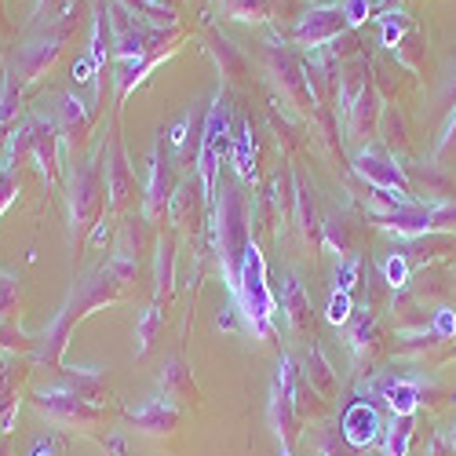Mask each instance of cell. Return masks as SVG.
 Here are the masks:
<instances>
[{
    "label": "cell",
    "instance_id": "cell-1",
    "mask_svg": "<svg viewBox=\"0 0 456 456\" xmlns=\"http://www.w3.org/2000/svg\"><path fill=\"white\" fill-rule=\"evenodd\" d=\"M241 289H245V307L256 329H267L271 318V296L263 289V259L252 245H245V263H241Z\"/></svg>",
    "mask_w": 456,
    "mask_h": 456
},
{
    "label": "cell",
    "instance_id": "cell-2",
    "mask_svg": "<svg viewBox=\"0 0 456 456\" xmlns=\"http://www.w3.org/2000/svg\"><path fill=\"white\" fill-rule=\"evenodd\" d=\"M33 402H37V409L48 412L52 420H59V424H92L95 420L92 402H85L77 391H69V395H37Z\"/></svg>",
    "mask_w": 456,
    "mask_h": 456
},
{
    "label": "cell",
    "instance_id": "cell-3",
    "mask_svg": "<svg viewBox=\"0 0 456 456\" xmlns=\"http://www.w3.org/2000/svg\"><path fill=\"white\" fill-rule=\"evenodd\" d=\"M128 420H132L135 428L150 431V435H165V431H172V428L179 424V412H175V405L154 402V405H146V409H139V412H128Z\"/></svg>",
    "mask_w": 456,
    "mask_h": 456
},
{
    "label": "cell",
    "instance_id": "cell-4",
    "mask_svg": "<svg viewBox=\"0 0 456 456\" xmlns=\"http://www.w3.org/2000/svg\"><path fill=\"white\" fill-rule=\"evenodd\" d=\"M285 307H289V318H292L296 329H307V325H311V314H307V303H303V292H299V285H292V281H289V289H285Z\"/></svg>",
    "mask_w": 456,
    "mask_h": 456
},
{
    "label": "cell",
    "instance_id": "cell-5",
    "mask_svg": "<svg viewBox=\"0 0 456 456\" xmlns=\"http://www.w3.org/2000/svg\"><path fill=\"white\" fill-rule=\"evenodd\" d=\"M358 168H362L365 175H372L376 183H384V186H398V183H402V179H398V172H395V168H387V161H384V158H369V154H365V158L358 161Z\"/></svg>",
    "mask_w": 456,
    "mask_h": 456
},
{
    "label": "cell",
    "instance_id": "cell-6",
    "mask_svg": "<svg viewBox=\"0 0 456 456\" xmlns=\"http://www.w3.org/2000/svg\"><path fill=\"white\" fill-rule=\"evenodd\" d=\"M387 398H391V405H395V412H398V416H409V412H412V405H416V391H412L409 384L391 387V391H387Z\"/></svg>",
    "mask_w": 456,
    "mask_h": 456
},
{
    "label": "cell",
    "instance_id": "cell-7",
    "mask_svg": "<svg viewBox=\"0 0 456 456\" xmlns=\"http://www.w3.org/2000/svg\"><path fill=\"white\" fill-rule=\"evenodd\" d=\"M311 376H314V384H318L322 391H332V372H329V365H325L322 351H314V354H311Z\"/></svg>",
    "mask_w": 456,
    "mask_h": 456
},
{
    "label": "cell",
    "instance_id": "cell-8",
    "mask_svg": "<svg viewBox=\"0 0 456 456\" xmlns=\"http://www.w3.org/2000/svg\"><path fill=\"white\" fill-rule=\"evenodd\" d=\"M409 431H412V420H409V416H402V420L395 424V431H391V452H395V456L405 452V438H409Z\"/></svg>",
    "mask_w": 456,
    "mask_h": 456
},
{
    "label": "cell",
    "instance_id": "cell-9",
    "mask_svg": "<svg viewBox=\"0 0 456 456\" xmlns=\"http://www.w3.org/2000/svg\"><path fill=\"white\" fill-rule=\"evenodd\" d=\"M351 311H347V292H339L336 299H332V322H344Z\"/></svg>",
    "mask_w": 456,
    "mask_h": 456
},
{
    "label": "cell",
    "instance_id": "cell-10",
    "mask_svg": "<svg viewBox=\"0 0 456 456\" xmlns=\"http://www.w3.org/2000/svg\"><path fill=\"white\" fill-rule=\"evenodd\" d=\"M387 274H391V281H395V285H398V281H402V278H405V267H402V263H398V259H395V263H391V267H387Z\"/></svg>",
    "mask_w": 456,
    "mask_h": 456
},
{
    "label": "cell",
    "instance_id": "cell-11",
    "mask_svg": "<svg viewBox=\"0 0 456 456\" xmlns=\"http://www.w3.org/2000/svg\"><path fill=\"white\" fill-rule=\"evenodd\" d=\"M347 289H354V267H351V263L344 267V292H347Z\"/></svg>",
    "mask_w": 456,
    "mask_h": 456
},
{
    "label": "cell",
    "instance_id": "cell-12",
    "mask_svg": "<svg viewBox=\"0 0 456 456\" xmlns=\"http://www.w3.org/2000/svg\"><path fill=\"white\" fill-rule=\"evenodd\" d=\"M110 452H113V456H125V445H121V438H110Z\"/></svg>",
    "mask_w": 456,
    "mask_h": 456
},
{
    "label": "cell",
    "instance_id": "cell-13",
    "mask_svg": "<svg viewBox=\"0 0 456 456\" xmlns=\"http://www.w3.org/2000/svg\"><path fill=\"white\" fill-rule=\"evenodd\" d=\"M0 456H12V445H8V438H0Z\"/></svg>",
    "mask_w": 456,
    "mask_h": 456
},
{
    "label": "cell",
    "instance_id": "cell-14",
    "mask_svg": "<svg viewBox=\"0 0 456 456\" xmlns=\"http://www.w3.org/2000/svg\"><path fill=\"white\" fill-rule=\"evenodd\" d=\"M281 456H289V452H281Z\"/></svg>",
    "mask_w": 456,
    "mask_h": 456
},
{
    "label": "cell",
    "instance_id": "cell-15",
    "mask_svg": "<svg viewBox=\"0 0 456 456\" xmlns=\"http://www.w3.org/2000/svg\"><path fill=\"white\" fill-rule=\"evenodd\" d=\"M452 442H456V435H452Z\"/></svg>",
    "mask_w": 456,
    "mask_h": 456
}]
</instances>
